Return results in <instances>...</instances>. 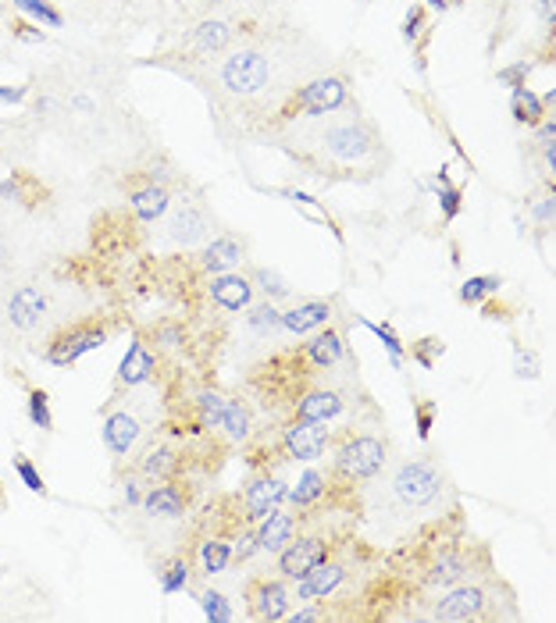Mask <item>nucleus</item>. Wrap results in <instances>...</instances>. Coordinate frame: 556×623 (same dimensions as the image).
I'll return each instance as SVG.
<instances>
[{"label":"nucleus","instance_id":"obj_29","mask_svg":"<svg viewBox=\"0 0 556 623\" xmlns=\"http://www.w3.org/2000/svg\"><path fill=\"white\" fill-rule=\"evenodd\" d=\"M510 111H514V122L521 125H539L546 122V104H542L539 93H532L528 86H517L514 89V100H510Z\"/></svg>","mask_w":556,"mask_h":623},{"label":"nucleus","instance_id":"obj_36","mask_svg":"<svg viewBox=\"0 0 556 623\" xmlns=\"http://www.w3.org/2000/svg\"><path fill=\"white\" fill-rule=\"evenodd\" d=\"M360 324H364V328H368V332L375 335L378 342H382L385 353H389V360H393V367H400L403 356H407V346H403V339L396 335L393 324H385V321L382 324H378V321H364V317H360Z\"/></svg>","mask_w":556,"mask_h":623},{"label":"nucleus","instance_id":"obj_20","mask_svg":"<svg viewBox=\"0 0 556 623\" xmlns=\"http://www.w3.org/2000/svg\"><path fill=\"white\" fill-rule=\"evenodd\" d=\"M293 513H282V510H271L268 517L261 520L257 527V552H282L289 542H293Z\"/></svg>","mask_w":556,"mask_h":623},{"label":"nucleus","instance_id":"obj_21","mask_svg":"<svg viewBox=\"0 0 556 623\" xmlns=\"http://www.w3.org/2000/svg\"><path fill=\"white\" fill-rule=\"evenodd\" d=\"M129 203H132V214H136L139 221H157L168 214L172 196H168V189L164 186H157V182H147V186L132 189Z\"/></svg>","mask_w":556,"mask_h":623},{"label":"nucleus","instance_id":"obj_11","mask_svg":"<svg viewBox=\"0 0 556 623\" xmlns=\"http://www.w3.org/2000/svg\"><path fill=\"white\" fill-rule=\"evenodd\" d=\"M328 445V428L325 424H303L293 421L282 431V449L289 460H318Z\"/></svg>","mask_w":556,"mask_h":623},{"label":"nucleus","instance_id":"obj_37","mask_svg":"<svg viewBox=\"0 0 556 623\" xmlns=\"http://www.w3.org/2000/svg\"><path fill=\"white\" fill-rule=\"evenodd\" d=\"M225 406H229V399L221 396V392H200L197 396V417H200V428H211L218 431L221 428V417H225Z\"/></svg>","mask_w":556,"mask_h":623},{"label":"nucleus","instance_id":"obj_9","mask_svg":"<svg viewBox=\"0 0 556 623\" xmlns=\"http://www.w3.org/2000/svg\"><path fill=\"white\" fill-rule=\"evenodd\" d=\"M343 581H346V567H343V563H332V559H325V563H318V567L307 570L303 577H296V599H300V602H325V599H332V595H336Z\"/></svg>","mask_w":556,"mask_h":623},{"label":"nucleus","instance_id":"obj_27","mask_svg":"<svg viewBox=\"0 0 556 623\" xmlns=\"http://www.w3.org/2000/svg\"><path fill=\"white\" fill-rule=\"evenodd\" d=\"M175 467H179V453L172 445H150L147 453L139 456V474L143 478H172Z\"/></svg>","mask_w":556,"mask_h":623},{"label":"nucleus","instance_id":"obj_10","mask_svg":"<svg viewBox=\"0 0 556 623\" xmlns=\"http://www.w3.org/2000/svg\"><path fill=\"white\" fill-rule=\"evenodd\" d=\"M207 292H211L214 307L229 310V314H239V310H246L254 303V282L246 275H239V271H221V275H214Z\"/></svg>","mask_w":556,"mask_h":623},{"label":"nucleus","instance_id":"obj_2","mask_svg":"<svg viewBox=\"0 0 556 623\" xmlns=\"http://www.w3.org/2000/svg\"><path fill=\"white\" fill-rule=\"evenodd\" d=\"M389 449L378 435H346L336 449V474L346 481H371L382 474Z\"/></svg>","mask_w":556,"mask_h":623},{"label":"nucleus","instance_id":"obj_41","mask_svg":"<svg viewBox=\"0 0 556 623\" xmlns=\"http://www.w3.org/2000/svg\"><path fill=\"white\" fill-rule=\"evenodd\" d=\"M200 609H204V616L211 623H229L232 616V602L221 595V591H214V588H207V591H200Z\"/></svg>","mask_w":556,"mask_h":623},{"label":"nucleus","instance_id":"obj_38","mask_svg":"<svg viewBox=\"0 0 556 623\" xmlns=\"http://www.w3.org/2000/svg\"><path fill=\"white\" fill-rule=\"evenodd\" d=\"M435 186V196H439V207H442V218L453 221L460 211H464V193H460L457 186L450 182V175L446 171H439V178L432 182Z\"/></svg>","mask_w":556,"mask_h":623},{"label":"nucleus","instance_id":"obj_22","mask_svg":"<svg viewBox=\"0 0 556 623\" xmlns=\"http://www.w3.org/2000/svg\"><path fill=\"white\" fill-rule=\"evenodd\" d=\"M467 574H471V559H467L464 552H446V556H439L432 567H428L425 584L428 588H453V584H460Z\"/></svg>","mask_w":556,"mask_h":623},{"label":"nucleus","instance_id":"obj_1","mask_svg":"<svg viewBox=\"0 0 556 623\" xmlns=\"http://www.w3.org/2000/svg\"><path fill=\"white\" fill-rule=\"evenodd\" d=\"M389 488H393L396 502L403 510H428V506L439 502L446 478H442V470L432 460H407L396 467Z\"/></svg>","mask_w":556,"mask_h":623},{"label":"nucleus","instance_id":"obj_55","mask_svg":"<svg viewBox=\"0 0 556 623\" xmlns=\"http://www.w3.org/2000/svg\"><path fill=\"white\" fill-rule=\"evenodd\" d=\"M535 218H539L542 225H546V221H553V196H546V200L535 207Z\"/></svg>","mask_w":556,"mask_h":623},{"label":"nucleus","instance_id":"obj_13","mask_svg":"<svg viewBox=\"0 0 556 623\" xmlns=\"http://www.w3.org/2000/svg\"><path fill=\"white\" fill-rule=\"evenodd\" d=\"M139 435H143V424H139L136 413L129 410H115L104 417V428H100V438H104L107 453L111 456H129L132 445L139 442Z\"/></svg>","mask_w":556,"mask_h":623},{"label":"nucleus","instance_id":"obj_57","mask_svg":"<svg viewBox=\"0 0 556 623\" xmlns=\"http://www.w3.org/2000/svg\"><path fill=\"white\" fill-rule=\"evenodd\" d=\"M125 499H129V502H139V499H143V495H139V481H136V478L125 481Z\"/></svg>","mask_w":556,"mask_h":623},{"label":"nucleus","instance_id":"obj_44","mask_svg":"<svg viewBox=\"0 0 556 623\" xmlns=\"http://www.w3.org/2000/svg\"><path fill=\"white\" fill-rule=\"evenodd\" d=\"M442 353H446V346H442V339H435V335H428V339H417L414 346H410V360H414V364H421L425 371L439 364Z\"/></svg>","mask_w":556,"mask_h":623},{"label":"nucleus","instance_id":"obj_34","mask_svg":"<svg viewBox=\"0 0 556 623\" xmlns=\"http://www.w3.org/2000/svg\"><path fill=\"white\" fill-rule=\"evenodd\" d=\"M246 310H250V314H246V324H250L257 335H264V339H268V335H275L278 328H282V310H278L271 300L257 303V307L250 303Z\"/></svg>","mask_w":556,"mask_h":623},{"label":"nucleus","instance_id":"obj_60","mask_svg":"<svg viewBox=\"0 0 556 623\" xmlns=\"http://www.w3.org/2000/svg\"><path fill=\"white\" fill-rule=\"evenodd\" d=\"M204 4H211V8H218V4H225V0H204Z\"/></svg>","mask_w":556,"mask_h":623},{"label":"nucleus","instance_id":"obj_40","mask_svg":"<svg viewBox=\"0 0 556 623\" xmlns=\"http://www.w3.org/2000/svg\"><path fill=\"white\" fill-rule=\"evenodd\" d=\"M22 15H29L33 22H40V25H47V29H58L61 25V11L50 4V0H11Z\"/></svg>","mask_w":556,"mask_h":623},{"label":"nucleus","instance_id":"obj_14","mask_svg":"<svg viewBox=\"0 0 556 623\" xmlns=\"http://www.w3.org/2000/svg\"><path fill=\"white\" fill-rule=\"evenodd\" d=\"M293 595L282 581H257L250 588V616L254 620H286Z\"/></svg>","mask_w":556,"mask_h":623},{"label":"nucleus","instance_id":"obj_15","mask_svg":"<svg viewBox=\"0 0 556 623\" xmlns=\"http://www.w3.org/2000/svg\"><path fill=\"white\" fill-rule=\"evenodd\" d=\"M286 492H289V485L282 478H257L243 495L246 520H264L271 510H278V506L286 502Z\"/></svg>","mask_w":556,"mask_h":623},{"label":"nucleus","instance_id":"obj_45","mask_svg":"<svg viewBox=\"0 0 556 623\" xmlns=\"http://www.w3.org/2000/svg\"><path fill=\"white\" fill-rule=\"evenodd\" d=\"M428 29H432V22H428L425 8H421V4H414V8L407 11V18H403V40H407V43H421L428 36Z\"/></svg>","mask_w":556,"mask_h":623},{"label":"nucleus","instance_id":"obj_3","mask_svg":"<svg viewBox=\"0 0 556 623\" xmlns=\"http://www.w3.org/2000/svg\"><path fill=\"white\" fill-rule=\"evenodd\" d=\"M350 100V82L343 75H325V79H314L307 86H300L289 97V104L282 107V118H296V114H307V118H321V114H332Z\"/></svg>","mask_w":556,"mask_h":623},{"label":"nucleus","instance_id":"obj_46","mask_svg":"<svg viewBox=\"0 0 556 623\" xmlns=\"http://www.w3.org/2000/svg\"><path fill=\"white\" fill-rule=\"evenodd\" d=\"M15 474H18V481L29 488V492L47 495V481H43V474L36 470V463L29 460V456H18V460H15Z\"/></svg>","mask_w":556,"mask_h":623},{"label":"nucleus","instance_id":"obj_51","mask_svg":"<svg viewBox=\"0 0 556 623\" xmlns=\"http://www.w3.org/2000/svg\"><path fill=\"white\" fill-rule=\"evenodd\" d=\"M29 97V86H0V104H22Z\"/></svg>","mask_w":556,"mask_h":623},{"label":"nucleus","instance_id":"obj_30","mask_svg":"<svg viewBox=\"0 0 556 623\" xmlns=\"http://www.w3.org/2000/svg\"><path fill=\"white\" fill-rule=\"evenodd\" d=\"M328 481L321 470H307V474H300V481H296V488H289L286 499L293 502L296 510H307V506H314V502L325 495Z\"/></svg>","mask_w":556,"mask_h":623},{"label":"nucleus","instance_id":"obj_48","mask_svg":"<svg viewBox=\"0 0 556 623\" xmlns=\"http://www.w3.org/2000/svg\"><path fill=\"white\" fill-rule=\"evenodd\" d=\"M414 417H417V438H428L435 428V417H439V403L425 399V403L414 406Z\"/></svg>","mask_w":556,"mask_h":623},{"label":"nucleus","instance_id":"obj_47","mask_svg":"<svg viewBox=\"0 0 556 623\" xmlns=\"http://www.w3.org/2000/svg\"><path fill=\"white\" fill-rule=\"evenodd\" d=\"M514 374H517V378H528V381H535L542 374L539 356H535L532 349H524L521 342L514 346Z\"/></svg>","mask_w":556,"mask_h":623},{"label":"nucleus","instance_id":"obj_4","mask_svg":"<svg viewBox=\"0 0 556 623\" xmlns=\"http://www.w3.org/2000/svg\"><path fill=\"white\" fill-rule=\"evenodd\" d=\"M107 342V328L97 321H79V324H68V328H61L54 339L47 342V364L54 367H72L79 364L82 356L93 353V349H100Z\"/></svg>","mask_w":556,"mask_h":623},{"label":"nucleus","instance_id":"obj_6","mask_svg":"<svg viewBox=\"0 0 556 623\" xmlns=\"http://www.w3.org/2000/svg\"><path fill=\"white\" fill-rule=\"evenodd\" d=\"M328 556H332L328 538L307 534V538H296V542H289L286 549L278 552V570H282L286 581H296V577H303L307 570L318 567V563H325Z\"/></svg>","mask_w":556,"mask_h":623},{"label":"nucleus","instance_id":"obj_54","mask_svg":"<svg viewBox=\"0 0 556 623\" xmlns=\"http://www.w3.org/2000/svg\"><path fill=\"white\" fill-rule=\"evenodd\" d=\"M293 623H311V620H325V609H300V613H289Z\"/></svg>","mask_w":556,"mask_h":623},{"label":"nucleus","instance_id":"obj_28","mask_svg":"<svg viewBox=\"0 0 556 623\" xmlns=\"http://www.w3.org/2000/svg\"><path fill=\"white\" fill-rule=\"evenodd\" d=\"M40 196H47V189L36 182L29 171H11L4 182H0V200H18V203H36Z\"/></svg>","mask_w":556,"mask_h":623},{"label":"nucleus","instance_id":"obj_5","mask_svg":"<svg viewBox=\"0 0 556 623\" xmlns=\"http://www.w3.org/2000/svg\"><path fill=\"white\" fill-rule=\"evenodd\" d=\"M268 79H271V65L261 50H236L221 65V82L236 97H257L268 86Z\"/></svg>","mask_w":556,"mask_h":623},{"label":"nucleus","instance_id":"obj_31","mask_svg":"<svg viewBox=\"0 0 556 623\" xmlns=\"http://www.w3.org/2000/svg\"><path fill=\"white\" fill-rule=\"evenodd\" d=\"M278 196H286V200L293 203L296 211H303V214H307V218H311V221H318V225H325L328 232L336 235V239H343V232H339L336 218H332V214H328L325 207H321V203L314 200V196L300 193V189H282V193H278Z\"/></svg>","mask_w":556,"mask_h":623},{"label":"nucleus","instance_id":"obj_8","mask_svg":"<svg viewBox=\"0 0 556 623\" xmlns=\"http://www.w3.org/2000/svg\"><path fill=\"white\" fill-rule=\"evenodd\" d=\"M485 606H489L485 588H478V584H453V588L439 599V606H435L432 616L435 620H450V623L478 620V616L485 613Z\"/></svg>","mask_w":556,"mask_h":623},{"label":"nucleus","instance_id":"obj_59","mask_svg":"<svg viewBox=\"0 0 556 623\" xmlns=\"http://www.w3.org/2000/svg\"><path fill=\"white\" fill-rule=\"evenodd\" d=\"M428 8H439V11H446V8H453V4H460V0H425Z\"/></svg>","mask_w":556,"mask_h":623},{"label":"nucleus","instance_id":"obj_53","mask_svg":"<svg viewBox=\"0 0 556 623\" xmlns=\"http://www.w3.org/2000/svg\"><path fill=\"white\" fill-rule=\"evenodd\" d=\"M68 107H72V111H79V114H93V111H97V100L86 97V93H75V97L68 100Z\"/></svg>","mask_w":556,"mask_h":623},{"label":"nucleus","instance_id":"obj_33","mask_svg":"<svg viewBox=\"0 0 556 623\" xmlns=\"http://www.w3.org/2000/svg\"><path fill=\"white\" fill-rule=\"evenodd\" d=\"M221 431H225L232 442H246V438H250V431H254L250 410H246L243 403H236V399H229V406H225V417H221Z\"/></svg>","mask_w":556,"mask_h":623},{"label":"nucleus","instance_id":"obj_42","mask_svg":"<svg viewBox=\"0 0 556 623\" xmlns=\"http://www.w3.org/2000/svg\"><path fill=\"white\" fill-rule=\"evenodd\" d=\"M250 282H254V289L264 292V300H282V296H289V282L286 278H278L275 271H268V267H257L254 275H250Z\"/></svg>","mask_w":556,"mask_h":623},{"label":"nucleus","instance_id":"obj_26","mask_svg":"<svg viewBox=\"0 0 556 623\" xmlns=\"http://www.w3.org/2000/svg\"><path fill=\"white\" fill-rule=\"evenodd\" d=\"M232 22H221V18H211V22H200L197 29H193V36H189V47L197 50V54H214V50H221L225 43L232 40Z\"/></svg>","mask_w":556,"mask_h":623},{"label":"nucleus","instance_id":"obj_39","mask_svg":"<svg viewBox=\"0 0 556 623\" xmlns=\"http://www.w3.org/2000/svg\"><path fill=\"white\" fill-rule=\"evenodd\" d=\"M25 413H29V421L36 424L40 431L54 428V413H50V396L43 389H29L25 396Z\"/></svg>","mask_w":556,"mask_h":623},{"label":"nucleus","instance_id":"obj_61","mask_svg":"<svg viewBox=\"0 0 556 623\" xmlns=\"http://www.w3.org/2000/svg\"><path fill=\"white\" fill-rule=\"evenodd\" d=\"M0 502H4V492H0Z\"/></svg>","mask_w":556,"mask_h":623},{"label":"nucleus","instance_id":"obj_16","mask_svg":"<svg viewBox=\"0 0 556 623\" xmlns=\"http://www.w3.org/2000/svg\"><path fill=\"white\" fill-rule=\"evenodd\" d=\"M154 371H157V356L136 339L129 349H125L122 364H118V385H125V389H139V385H147V381L154 378Z\"/></svg>","mask_w":556,"mask_h":623},{"label":"nucleus","instance_id":"obj_24","mask_svg":"<svg viewBox=\"0 0 556 623\" xmlns=\"http://www.w3.org/2000/svg\"><path fill=\"white\" fill-rule=\"evenodd\" d=\"M207 225H211V221H207V214L200 211L193 200H186L179 211H175V218H172V239H175V243H182V246L197 243V239H204V235H207Z\"/></svg>","mask_w":556,"mask_h":623},{"label":"nucleus","instance_id":"obj_35","mask_svg":"<svg viewBox=\"0 0 556 623\" xmlns=\"http://www.w3.org/2000/svg\"><path fill=\"white\" fill-rule=\"evenodd\" d=\"M232 563V545L221 542V538H207L204 545H200V570H204L207 577L221 574V570Z\"/></svg>","mask_w":556,"mask_h":623},{"label":"nucleus","instance_id":"obj_25","mask_svg":"<svg viewBox=\"0 0 556 623\" xmlns=\"http://www.w3.org/2000/svg\"><path fill=\"white\" fill-rule=\"evenodd\" d=\"M139 506L150 517H182L186 513V495H182L179 485H157L139 499Z\"/></svg>","mask_w":556,"mask_h":623},{"label":"nucleus","instance_id":"obj_32","mask_svg":"<svg viewBox=\"0 0 556 623\" xmlns=\"http://www.w3.org/2000/svg\"><path fill=\"white\" fill-rule=\"evenodd\" d=\"M499 289H503V278L499 275H475L460 285L457 296H460V303H467V307H478V303H485L489 296H496Z\"/></svg>","mask_w":556,"mask_h":623},{"label":"nucleus","instance_id":"obj_23","mask_svg":"<svg viewBox=\"0 0 556 623\" xmlns=\"http://www.w3.org/2000/svg\"><path fill=\"white\" fill-rule=\"evenodd\" d=\"M243 253H246V246L239 243L236 235H221V239H214V243L200 253V264H204V271H211V275H221V271H232V267L243 260Z\"/></svg>","mask_w":556,"mask_h":623},{"label":"nucleus","instance_id":"obj_49","mask_svg":"<svg viewBox=\"0 0 556 623\" xmlns=\"http://www.w3.org/2000/svg\"><path fill=\"white\" fill-rule=\"evenodd\" d=\"M11 33H15L22 43H43V40H47V36H43L33 22H22V18H18V22H11Z\"/></svg>","mask_w":556,"mask_h":623},{"label":"nucleus","instance_id":"obj_50","mask_svg":"<svg viewBox=\"0 0 556 623\" xmlns=\"http://www.w3.org/2000/svg\"><path fill=\"white\" fill-rule=\"evenodd\" d=\"M496 79L503 82V86H524L528 82V65H510V68H503V72H496Z\"/></svg>","mask_w":556,"mask_h":623},{"label":"nucleus","instance_id":"obj_12","mask_svg":"<svg viewBox=\"0 0 556 623\" xmlns=\"http://www.w3.org/2000/svg\"><path fill=\"white\" fill-rule=\"evenodd\" d=\"M43 317H47V292H43L40 285H22L8 300V321L15 324L18 332L40 328Z\"/></svg>","mask_w":556,"mask_h":623},{"label":"nucleus","instance_id":"obj_18","mask_svg":"<svg viewBox=\"0 0 556 623\" xmlns=\"http://www.w3.org/2000/svg\"><path fill=\"white\" fill-rule=\"evenodd\" d=\"M328 317H332V303L328 300H303V303H296V307L282 310V328L293 335H307V332L325 328Z\"/></svg>","mask_w":556,"mask_h":623},{"label":"nucleus","instance_id":"obj_19","mask_svg":"<svg viewBox=\"0 0 556 623\" xmlns=\"http://www.w3.org/2000/svg\"><path fill=\"white\" fill-rule=\"evenodd\" d=\"M346 353V342L336 328H325V332L314 335L307 346H303V360L314 367V371H328V367H336Z\"/></svg>","mask_w":556,"mask_h":623},{"label":"nucleus","instance_id":"obj_7","mask_svg":"<svg viewBox=\"0 0 556 623\" xmlns=\"http://www.w3.org/2000/svg\"><path fill=\"white\" fill-rule=\"evenodd\" d=\"M321 143H325L328 154L339 157V161H364L368 154H375L378 139L368 125L346 122V125H336V129H328Z\"/></svg>","mask_w":556,"mask_h":623},{"label":"nucleus","instance_id":"obj_43","mask_svg":"<svg viewBox=\"0 0 556 623\" xmlns=\"http://www.w3.org/2000/svg\"><path fill=\"white\" fill-rule=\"evenodd\" d=\"M186 588H189V563L186 559H172L161 570V591L164 595H175V591H186Z\"/></svg>","mask_w":556,"mask_h":623},{"label":"nucleus","instance_id":"obj_52","mask_svg":"<svg viewBox=\"0 0 556 623\" xmlns=\"http://www.w3.org/2000/svg\"><path fill=\"white\" fill-rule=\"evenodd\" d=\"M257 552V534H239V545L232 549V556L239 559H250Z\"/></svg>","mask_w":556,"mask_h":623},{"label":"nucleus","instance_id":"obj_17","mask_svg":"<svg viewBox=\"0 0 556 623\" xmlns=\"http://www.w3.org/2000/svg\"><path fill=\"white\" fill-rule=\"evenodd\" d=\"M343 413V399L332 389H311L296 399V421L303 424H325Z\"/></svg>","mask_w":556,"mask_h":623},{"label":"nucleus","instance_id":"obj_58","mask_svg":"<svg viewBox=\"0 0 556 623\" xmlns=\"http://www.w3.org/2000/svg\"><path fill=\"white\" fill-rule=\"evenodd\" d=\"M539 11H542V18H546V22H553V18H556V0H539Z\"/></svg>","mask_w":556,"mask_h":623},{"label":"nucleus","instance_id":"obj_56","mask_svg":"<svg viewBox=\"0 0 556 623\" xmlns=\"http://www.w3.org/2000/svg\"><path fill=\"white\" fill-rule=\"evenodd\" d=\"M157 335H161V339H164V346H179V339H182L179 328H161V332H157Z\"/></svg>","mask_w":556,"mask_h":623}]
</instances>
